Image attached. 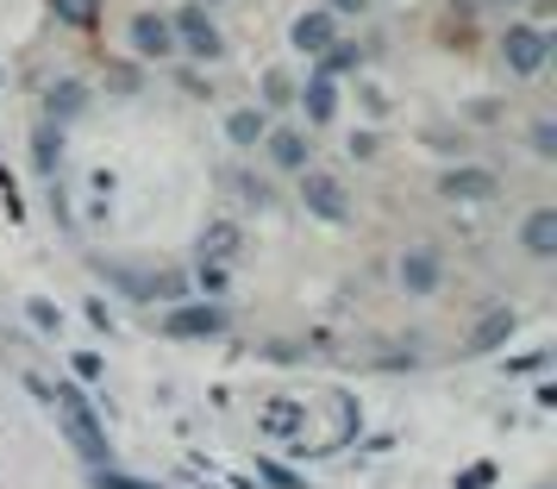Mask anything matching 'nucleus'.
<instances>
[{
	"instance_id": "1",
	"label": "nucleus",
	"mask_w": 557,
	"mask_h": 489,
	"mask_svg": "<svg viewBox=\"0 0 557 489\" xmlns=\"http://www.w3.org/2000/svg\"><path fill=\"white\" fill-rule=\"evenodd\" d=\"M95 277H101L107 289H120L126 302H138V308H151V302H182V289H188V277L182 270H145V264L132 258H95Z\"/></svg>"
},
{
	"instance_id": "2",
	"label": "nucleus",
	"mask_w": 557,
	"mask_h": 489,
	"mask_svg": "<svg viewBox=\"0 0 557 489\" xmlns=\"http://www.w3.org/2000/svg\"><path fill=\"white\" fill-rule=\"evenodd\" d=\"M495 51H502V70H507L513 82H532V76H545V63L557 57V38H552V26L507 20L502 38H495Z\"/></svg>"
},
{
	"instance_id": "3",
	"label": "nucleus",
	"mask_w": 557,
	"mask_h": 489,
	"mask_svg": "<svg viewBox=\"0 0 557 489\" xmlns=\"http://www.w3.org/2000/svg\"><path fill=\"white\" fill-rule=\"evenodd\" d=\"M170 32H176V57H188V63H220L226 57V32L213 26V7H201V0L170 7Z\"/></svg>"
},
{
	"instance_id": "4",
	"label": "nucleus",
	"mask_w": 557,
	"mask_h": 489,
	"mask_svg": "<svg viewBox=\"0 0 557 489\" xmlns=\"http://www.w3.org/2000/svg\"><path fill=\"white\" fill-rule=\"evenodd\" d=\"M163 339H226L232 333V308L226 302H213V295H182L163 308Z\"/></svg>"
},
{
	"instance_id": "5",
	"label": "nucleus",
	"mask_w": 557,
	"mask_h": 489,
	"mask_svg": "<svg viewBox=\"0 0 557 489\" xmlns=\"http://www.w3.org/2000/svg\"><path fill=\"white\" fill-rule=\"evenodd\" d=\"M126 45L132 57L145 63V70H157V63H182L176 57V32H170V13L163 7H138L126 20Z\"/></svg>"
},
{
	"instance_id": "6",
	"label": "nucleus",
	"mask_w": 557,
	"mask_h": 489,
	"mask_svg": "<svg viewBox=\"0 0 557 489\" xmlns=\"http://www.w3.org/2000/svg\"><path fill=\"white\" fill-rule=\"evenodd\" d=\"M301 207L313 213V220H326V227H345V220H351V188H345V176L307 163L301 170Z\"/></svg>"
},
{
	"instance_id": "7",
	"label": "nucleus",
	"mask_w": 557,
	"mask_h": 489,
	"mask_svg": "<svg viewBox=\"0 0 557 489\" xmlns=\"http://www.w3.org/2000/svg\"><path fill=\"white\" fill-rule=\"evenodd\" d=\"M432 188H438V201H451V207H488L502 195V176L482 170V163H451V170H438Z\"/></svg>"
},
{
	"instance_id": "8",
	"label": "nucleus",
	"mask_w": 557,
	"mask_h": 489,
	"mask_svg": "<svg viewBox=\"0 0 557 489\" xmlns=\"http://www.w3.org/2000/svg\"><path fill=\"white\" fill-rule=\"evenodd\" d=\"M520 333V314L507 308V302H488V308L470 320V333H463V358H488V352H507V339Z\"/></svg>"
},
{
	"instance_id": "9",
	"label": "nucleus",
	"mask_w": 557,
	"mask_h": 489,
	"mask_svg": "<svg viewBox=\"0 0 557 489\" xmlns=\"http://www.w3.org/2000/svg\"><path fill=\"white\" fill-rule=\"evenodd\" d=\"M257 151H263V163H270V170H282V176H301L307 163H313V138H307L301 126H276V120H270V132L257 138Z\"/></svg>"
},
{
	"instance_id": "10",
	"label": "nucleus",
	"mask_w": 557,
	"mask_h": 489,
	"mask_svg": "<svg viewBox=\"0 0 557 489\" xmlns=\"http://www.w3.org/2000/svg\"><path fill=\"white\" fill-rule=\"evenodd\" d=\"M395 283L407 295H438L445 289V252L438 245H407L401 258H395Z\"/></svg>"
},
{
	"instance_id": "11",
	"label": "nucleus",
	"mask_w": 557,
	"mask_h": 489,
	"mask_svg": "<svg viewBox=\"0 0 557 489\" xmlns=\"http://www.w3.org/2000/svg\"><path fill=\"white\" fill-rule=\"evenodd\" d=\"M57 427H63V439L76 445V459L88 464V470H101V464H113V439H107L101 414H57Z\"/></svg>"
},
{
	"instance_id": "12",
	"label": "nucleus",
	"mask_w": 557,
	"mask_h": 489,
	"mask_svg": "<svg viewBox=\"0 0 557 489\" xmlns=\"http://www.w3.org/2000/svg\"><path fill=\"white\" fill-rule=\"evenodd\" d=\"M338 38V13H326V7H301L295 20H288V45L301 57H320Z\"/></svg>"
},
{
	"instance_id": "13",
	"label": "nucleus",
	"mask_w": 557,
	"mask_h": 489,
	"mask_svg": "<svg viewBox=\"0 0 557 489\" xmlns=\"http://www.w3.org/2000/svg\"><path fill=\"white\" fill-rule=\"evenodd\" d=\"M88 101H95V88L82 76H57L51 88H45V120H51V126H76L82 113H88Z\"/></svg>"
},
{
	"instance_id": "14",
	"label": "nucleus",
	"mask_w": 557,
	"mask_h": 489,
	"mask_svg": "<svg viewBox=\"0 0 557 489\" xmlns=\"http://www.w3.org/2000/svg\"><path fill=\"white\" fill-rule=\"evenodd\" d=\"M295 107L307 113V126H332L338 120V76L307 70V82H295Z\"/></svg>"
},
{
	"instance_id": "15",
	"label": "nucleus",
	"mask_w": 557,
	"mask_h": 489,
	"mask_svg": "<svg viewBox=\"0 0 557 489\" xmlns=\"http://www.w3.org/2000/svg\"><path fill=\"white\" fill-rule=\"evenodd\" d=\"M195 258H207V264H238L245 258V227H238V220H226V213H220V220H207L201 227V239H195Z\"/></svg>"
},
{
	"instance_id": "16",
	"label": "nucleus",
	"mask_w": 557,
	"mask_h": 489,
	"mask_svg": "<svg viewBox=\"0 0 557 489\" xmlns=\"http://www.w3.org/2000/svg\"><path fill=\"white\" fill-rule=\"evenodd\" d=\"M520 252L539 264L557 258V207H527V220H520Z\"/></svg>"
},
{
	"instance_id": "17",
	"label": "nucleus",
	"mask_w": 557,
	"mask_h": 489,
	"mask_svg": "<svg viewBox=\"0 0 557 489\" xmlns=\"http://www.w3.org/2000/svg\"><path fill=\"white\" fill-rule=\"evenodd\" d=\"M263 132H270V113H263V107H226V145L232 151H257V138H263Z\"/></svg>"
},
{
	"instance_id": "18",
	"label": "nucleus",
	"mask_w": 557,
	"mask_h": 489,
	"mask_svg": "<svg viewBox=\"0 0 557 489\" xmlns=\"http://www.w3.org/2000/svg\"><path fill=\"white\" fill-rule=\"evenodd\" d=\"M45 7H51L57 26H70V32H101V20H107V0H45Z\"/></svg>"
},
{
	"instance_id": "19",
	"label": "nucleus",
	"mask_w": 557,
	"mask_h": 489,
	"mask_svg": "<svg viewBox=\"0 0 557 489\" xmlns=\"http://www.w3.org/2000/svg\"><path fill=\"white\" fill-rule=\"evenodd\" d=\"M363 45H357V38H345V32H338V38H332L326 51H320V63H313V70H320V76H351V70H363Z\"/></svg>"
},
{
	"instance_id": "20",
	"label": "nucleus",
	"mask_w": 557,
	"mask_h": 489,
	"mask_svg": "<svg viewBox=\"0 0 557 489\" xmlns=\"http://www.w3.org/2000/svg\"><path fill=\"white\" fill-rule=\"evenodd\" d=\"M63 132H70V126H51V120H38V126H32V163H38L45 176L63 170Z\"/></svg>"
},
{
	"instance_id": "21",
	"label": "nucleus",
	"mask_w": 557,
	"mask_h": 489,
	"mask_svg": "<svg viewBox=\"0 0 557 489\" xmlns=\"http://www.w3.org/2000/svg\"><path fill=\"white\" fill-rule=\"evenodd\" d=\"M257 427H263L270 439H295V433L307 427V408H301V402H288V395H282V402H270V408L257 414Z\"/></svg>"
},
{
	"instance_id": "22",
	"label": "nucleus",
	"mask_w": 557,
	"mask_h": 489,
	"mask_svg": "<svg viewBox=\"0 0 557 489\" xmlns=\"http://www.w3.org/2000/svg\"><path fill=\"white\" fill-rule=\"evenodd\" d=\"M257 107H263V113H282V107H295V76H288L282 63L257 76Z\"/></svg>"
},
{
	"instance_id": "23",
	"label": "nucleus",
	"mask_w": 557,
	"mask_h": 489,
	"mask_svg": "<svg viewBox=\"0 0 557 489\" xmlns=\"http://www.w3.org/2000/svg\"><path fill=\"white\" fill-rule=\"evenodd\" d=\"M107 88H113V95H138V88H145V63H138V57L107 63Z\"/></svg>"
},
{
	"instance_id": "24",
	"label": "nucleus",
	"mask_w": 557,
	"mask_h": 489,
	"mask_svg": "<svg viewBox=\"0 0 557 489\" xmlns=\"http://www.w3.org/2000/svg\"><path fill=\"white\" fill-rule=\"evenodd\" d=\"M527 145H532V157H539V163H557V120H552V113H545V120H532Z\"/></svg>"
},
{
	"instance_id": "25",
	"label": "nucleus",
	"mask_w": 557,
	"mask_h": 489,
	"mask_svg": "<svg viewBox=\"0 0 557 489\" xmlns=\"http://www.w3.org/2000/svg\"><path fill=\"white\" fill-rule=\"evenodd\" d=\"M226 264H207V258H195V289H201V295H213V302H226Z\"/></svg>"
},
{
	"instance_id": "26",
	"label": "nucleus",
	"mask_w": 557,
	"mask_h": 489,
	"mask_svg": "<svg viewBox=\"0 0 557 489\" xmlns=\"http://www.w3.org/2000/svg\"><path fill=\"white\" fill-rule=\"evenodd\" d=\"M26 320L38 327V333H63V308H57L51 295H32V302H26Z\"/></svg>"
},
{
	"instance_id": "27",
	"label": "nucleus",
	"mask_w": 557,
	"mask_h": 489,
	"mask_svg": "<svg viewBox=\"0 0 557 489\" xmlns=\"http://www.w3.org/2000/svg\"><path fill=\"white\" fill-rule=\"evenodd\" d=\"M88 489H163V484H145V477H126V470L101 464V470H88Z\"/></svg>"
},
{
	"instance_id": "28",
	"label": "nucleus",
	"mask_w": 557,
	"mask_h": 489,
	"mask_svg": "<svg viewBox=\"0 0 557 489\" xmlns=\"http://www.w3.org/2000/svg\"><path fill=\"white\" fill-rule=\"evenodd\" d=\"M101 370H107L101 352H70V377L76 383H101Z\"/></svg>"
},
{
	"instance_id": "29",
	"label": "nucleus",
	"mask_w": 557,
	"mask_h": 489,
	"mask_svg": "<svg viewBox=\"0 0 557 489\" xmlns=\"http://www.w3.org/2000/svg\"><path fill=\"white\" fill-rule=\"evenodd\" d=\"M257 477H263L270 489H301V477H295V470H282L276 459H257Z\"/></svg>"
},
{
	"instance_id": "30",
	"label": "nucleus",
	"mask_w": 557,
	"mask_h": 489,
	"mask_svg": "<svg viewBox=\"0 0 557 489\" xmlns=\"http://www.w3.org/2000/svg\"><path fill=\"white\" fill-rule=\"evenodd\" d=\"M376 151H382L376 132H351V157H357V163H376Z\"/></svg>"
},
{
	"instance_id": "31",
	"label": "nucleus",
	"mask_w": 557,
	"mask_h": 489,
	"mask_svg": "<svg viewBox=\"0 0 557 489\" xmlns=\"http://www.w3.org/2000/svg\"><path fill=\"white\" fill-rule=\"evenodd\" d=\"M545 364H552V352H527V358H507V370H513V377H539Z\"/></svg>"
},
{
	"instance_id": "32",
	"label": "nucleus",
	"mask_w": 557,
	"mask_h": 489,
	"mask_svg": "<svg viewBox=\"0 0 557 489\" xmlns=\"http://www.w3.org/2000/svg\"><path fill=\"white\" fill-rule=\"evenodd\" d=\"M320 7H326V13H338V20H363L376 0H320Z\"/></svg>"
},
{
	"instance_id": "33",
	"label": "nucleus",
	"mask_w": 557,
	"mask_h": 489,
	"mask_svg": "<svg viewBox=\"0 0 557 489\" xmlns=\"http://www.w3.org/2000/svg\"><path fill=\"white\" fill-rule=\"evenodd\" d=\"M82 308H88V327H95V333H113V308H107L101 295H95V302H82Z\"/></svg>"
},
{
	"instance_id": "34",
	"label": "nucleus",
	"mask_w": 557,
	"mask_h": 489,
	"mask_svg": "<svg viewBox=\"0 0 557 489\" xmlns=\"http://www.w3.org/2000/svg\"><path fill=\"white\" fill-rule=\"evenodd\" d=\"M495 484V464H470L463 477H457V489H488Z\"/></svg>"
},
{
	"instance_id": "35",
	"label": "nucleus",
	"mask_w": 557,
	"mask_h": 489,
	"mask_svg": "<svg viewBox=\"0 0 557 489\" xmlns=\"http://www.w3.org/2000/svg\"><path fill=\"white\" fill-rule=\"evenodd\" d=\"M470 120H476V126H495V120H502V101H488V95L470 101Z\"/></svg>"
},
{
	"instance_id": "36",
	"label": "nucleus",
	"mask_w": 557,
	"mask_h": 489,
	"mask_svg": "<svg viewBox=\"0 0 557 489\" xmlns=\"http://www.w3.org/2000/svg\"><path fill=\"white\" fill-rule=\"evenodd\" d=\"M445 13H451V26H470L482 7H476V0H445Z\"/></svg>"
},
{
	"instance_id": "37",
	"label": "nucleus",
	"mask_w": 557,
	"mask_h": 489,
	"mask_svg": "<svg viewBox=\"0 0 557 489\" xmlns=\"http://www.w3.org/2000/svg\"><path fill=\"white\" fill-rule=\"evenodd\" d=\"M520 7H527L520 20H532V26H545V20H552V13H557V0H520Z\"/></svg>"
},
{
	"instance_id": "38",
	"label": "nucleus",
	"mask_w": 557,
	"mask_h": 489,
	"mask_svg": "<svg viewBox=\"0 0 557 489\" xmlns=\"http://www.w3.org/2000/svg\"><path fill=\"white\" fill-rule=\"evenodd\" d=\"M363 113H370V120H388V95H382V88H363Z\"/></svg>"
},
{
	"instance_id": "39",
	"label": "nucleus",
	"mask_w": 557,
	"mask_h": 489,
	"mask_svg": "<svg viewBox=\"0 0 557 489\" xmlns=\"http://www.w3.org/2000/svg\"><path fill=\"white\" fill-rule=\"evenodd\" d=\"M482 13H507V7H520V0H476Z\"/></svg>"
},
{
	"instance_id": "40",
	"label": "nucleus",
	"mask_w": 557,
	"mask_h": 489,
	"mask_svg": "<svg viewBox=\"0 0 557 489\" xmlns=\"http://www.w3.org/2000/svg\"><path fill=\"white\" fill-rule=\"evenodd\" d=\"M201 7H226V0H201Z\"/></svg>"
}]
</instances>
